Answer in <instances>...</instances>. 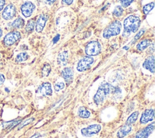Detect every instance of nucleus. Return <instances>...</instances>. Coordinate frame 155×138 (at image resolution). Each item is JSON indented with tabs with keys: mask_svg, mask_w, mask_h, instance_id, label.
Segmentation results:
<instances>
[{
	"mask_svg": "<svg viewBox=\"0 0 155 138\" xmlns=\"http://www.w3.org/2000/svg\"><path fill=\"white\" fill-rule=\"evenodd\" d=\"M145 30L144 29H141V30H140L139 31V32L135 35V36L134 37V39H133V41H132V43L133 44V43H134L136 41H137L143 34V33H145Z\"/></svg>",
	"mask_w": 155,
	"mask_h": 138,
	"instance_id": "bb28decb",
	"label": "nucleus"
},
{
	"mask_svg": "<svg viewBox=\"0 0 155 138\" xmlns=\"http://www.w3.org/2000/svg\"><path fill=\"white\" fill-rule=\"evenodd\" d=\"M51 71V67L50 64H45L41 70V74L42 77H47Z\"/></svg>",
	"mask_w": 155,
	"mask_h": 138,
	"instance_id": "5701e85b",
	"label": "nucleus"
},
{
	"mask_svg": "<svg viewBox=\"0 0 155 138\" xmlns=\"http://www.w3.org/2000/svg\"><path fill=\"white\" fill-rule=\"evenodd\" d=\"M56 0H47V2L50 4H51L53 3H54Z\"/></svg>",
	"mask_w": 155,
	"mask_h": 138,
	"instance_id": "f704fd0d",
	"label": "nucleus"
},
{
	"mask_svg": "<svg viewBox=\"0 0 155 138\" xmlns=\"http://www.w3.org/2000/svg\"><path fill=\"white\" fill-rule=\"evenodd\" d=\"M35 27V21L33 19H30L28 21L27 24L25 25V30L27 33H30L33 31Z\"/></svg>",
	"mask_w": 155,
	"mask_h": 138,
	"instance_id": "412c9836",
	"label": "nucleus"
},
{
	"mask_svg": "<svg viewBox=\"0 0 155 138\" xmlns=\"http://www.w3.org/2000/svg\"><path fill=\"white\" fill-rule=\"evenodd\" d=\"M49 16L46 14L41 15L35 22V29L38 33H41L43 30Z\"/></svg>",
	"mask_w": 155,
	"mask_h": 138,
	"instance_id": "9d476101",
	"label": "nucleus"
},
{
	"mask_svg": "<svg viewBox=\"0 0 155 138\" xmlns=\"http://www.w3.org/2000/svg\"><path fill=\"white\" fill-rule=\"evenodd\" d=\"M39 134H35V135H33V136H31V137H30V138H38V137H39Z\"/></svg>",
	"mask_w": 155,
	"mask_h": 138,
	"instance_id": "c9c22d12",
	"label": "nucleus"
},
{
	"mask_svg": "<svg viewBox=\"0 0 155 138\" xmlns=\"http://www.w3.org/2000/svg\"><path fill=\"white\" fill-rule=\"evenodd\" d=\"M0 57H1V54H0Z\"/></svg>",
	"mask_w": 155,
	"mask_h": 138,
	"instance_id": "4c0bfd02",
	"label": "nucleus"
},
{
	"mask_svg": "<svg viewBox=\"0 0 155 138\" xmlns=\"http://www.w3.org/2000/svg\"><path fill=\"white\" fill-rule=\"evenodd\" d=\"M5 3V0H0V12L3 9Z\"/></svg>",
	"mask_w": 155,
	"mask_h": 138,
	"instance_id": "2f4dec72",
	"label": "nucleus"
},
{
	"mask_svg": "<svg viewBox=\"0 0 155 138\" xmlns=\"http://www.w3.org/2000/svg\"><path fill=\"white\" fill-rule=\"evenodd\" d=\"M35 9V5L30 1H27L24 2L21 7V13L25 18L31 16Z\"/></svg>",
	"mask_w": 155,
	"mask_h": 138,
	"instance_id": "6e6552de",
	"label": "nucleus"
},
{
	"mask_svg": "<svg viewBox=\"0 0 155 138\" xmlns=\"http://www.w3.org/2000/svg\"><path fill=\"white\" fill-rule=\"evenodd\" d=\"M4 80H5V77L4 75L0 73V85H2L4 83Z\"/></svg>",
	"mask_w": 155,
	"mask_h": 138,
	"instance_id": "72a5a7b5",
	"label": "nucleus"
},
{
	"mask_svg": "<svg viewBox=\"0 0 155 138\" xmlns=\"http://www.w3.org/2000/svg\"><path fill=\"white\" fill-rule=\"evenodd\" d=\"M143 67L151 73L154 72V56H149L147 57L143 63Z\"/></svg>",
	"mask_w": 155,
	"mask_h": 138,
	"instance_id": "4468645a",
	"label": "nucleus"
},
{
	"mask_svg": "<svg viewBox=\"0 0 155 138\" xmlns=\"http://www.w3.org/2000/svg\"><path fill=\"white\" fill-rule=\"evenodd\" d=\"M151 41L150 39H144L141 41L137 44L136 48L139 51H143L145 50L150 45H151Z\"/></svg>",
	"mask_w": 155,
	"mask_h": 138,
	"instance_id": "a211bd4d",
	"label": "nucleus"
},
{
	"mask_svg": "<svg viewBox=\"0 0 155 138\" xmlns=\"http://www.w3.org/2000/svg\"><path fill=\"white\" fill-rule=\"evenodd\" d=\"M131 131V125L125 123L124 126H122L117 131V136L118 138H123L126 136L130 131Z\"/></svg>",
	"mask_w": 155,
	"mask_h": 138,
	"instance_id": "dca6fc26",
	"label": "nucleus"
},
{
	"mask_svg": "<svg viewBox=\"0 0 155 138\" xmlns=\"http://www.w3.org/2000/svg\"><path fill=\"white\" fill-rule=\"evenodd\" d=\"M33 120H34V119H33V118H30V119H27V120H25L24 123H22L20 125V126L19 127V129H21V128H22L23 126H25V125H28V123H31Z\"/></svg>",
	"mask_w": 155,
	"mask_h": 138,
	"instance_id": "c756f323",
	"label": "nucleus"
},
{
	"mask_svg": "<svg viewBox=\"0 0 155 138\" xmlns=\"http://www.w3.org/2000/svg\"><path fill=\"white\" fill-rule=\"evenodd\" d=\"M94 62V59L90 56H87L82 58L77 64V70L79 71H84L88 69Z\"/></svg>",
	"mask_w": 155,
	"mask_h": 138,
	"instance_id": "39448f33",
	"label": "nucleus"
},
{
	"mask_svg": "<svg viewBox=\"0 0 155 138\" xmlns=\"http://www.w3.org/2000/svg\"><path fill=\"white\" fill-rule=\"evenodd\" d=\"M134 0H119L122 7H127L129 6Z\"/></svg>",
	"mask_w": 155,
	"mask_h": 138,
	"instance_id": "c85d7f7f",
	"label": "nucleus"
},
{
	"mask_svg": "<svg viewBox=\"0 0 155 138\" xmlns=\"http://www.w3.org/2000/svg\"><path fill=\"white\" fill-rule=\"evenodd\" d=\"M21 38V33L18 31H13L7 33L4 38V43L5 45L10 46L15 43Z\"/></svg>",
	"mask_w": 155,
	"mask_h": 138,
	"instance_id": "0eeeda50",
	"label": "nucleus"
},
{
	"mask_svg": "<svg viewBox=\"0 0 155 138\" xmlns=\"http://www.w3.org/2000/svg\"><path fill=\"white\" fill-rule=\"evenodd\" d=\"M154 128V123L153 122L151 124L147 126L145 128L140 130L137 133L135 138H148L150 134L153 132Z\"/></svg>",
	"mask_w": 155,
	"mask_h": 138,
	"instance_id": "9b49d317",
	"label": "nucleus"
},
{
	"mask_svg": "<svg viewBox=\"0 0 155 138\" xmlns=\"http://www.w3.org/2000/svg\"><path fill=\"white\" fill-rule=\"evenodd\" d=\"M65 87V85H64V83L62 82H58L56 83L55 85H54V90L55 91H59L61 90H62Z\"/></svg>",
	"mask_w": 155,
	"mask_h": 138,
	"instance_id": "cd10ccee",
	"label": "nucleus"
},
{
	"mask_svg": "<svg viewBox=\"0 0 155 138\" xmlns=\"http://www.w3.org/2000/svg\"><path fill=\"white\" fill-rule=\"evenodd\" d=\"M59 38H60V35L58 34H56V35L54 37L53 39V44H56V43L59 41Z\"/></svg>",
	"mask_w": 155,
	"mask_h": 138,
	"instance_id": "7c9ffc66",
	"label": "nucleus"
},
{
	"mask_svg": "<svg viewBox=\"0 0 155 138\" xmlns=\"http://www.w3.org/2000/svg\"><path fill=\"white\" fill-rule=\"evenodd\" d=\"M78 115L82 118H88L90 116V113L85 108L81 107L78 110Z\"/></svg>",
	"mask_w": 155,
	"mask_h": 138,
	"instance_id": "aec40b11",
	"label": "nucleus"
},
{
	"mask_svg": "<svg viewBox=\"0 0 155 138\" xmlns=\"http://www.w3.org/2000/svg\"><path fill=\"white\" fill-rule=\"evenodd\" d=\"M73 0H62V2H64V4H67V5H71L73 2Z\"/></svg>",
	"mask_w": 155,
	"mask_h": 138,
	"instance_id": "473e14b6",
	"label": "nucleus"
},
{
	"mask_svg": "<svg viewBox=\"0 0 155 138\" xmlns=\"http://www.w3.org/2000/svg\"><path fill=\"white\" fill-rule=\"evenodd\" d=\"M2 33H3L2 30V29H1V27H0V38L2 37Z\"/></svg>",
	"mask_w": 155,
	"mask_h": 138,
	"instance_id": "e433bc0d",
	"label": "nucleus"
},
{
	"mask_svg": "<svg viewBox=\"0 0 155 138\" xmlns=\"http://www.w3.org/2000/svg\"><path fill=\"white\" fill-rule=\"evenodd\" d=\"M101 130V126L99 124H93L82 128L81 130V134L85 137H91L98 133Z\"/></svg>",
	"mask_w": 155,
	"mask_h": 138,
	"instance_id": "423d86ee",
	"label": "nucleus"
},
{
	"mask_svg": "<svg viewBox=\"0 0 155 138\" xmlns=\"http://www.w3.org/2000/svg\"><path fill=\"white\" fill-rule=\"evenodd\" d=\"M24 24H25L24 20L22 18L18 17L12 22V25L13 27L15 28H21L24 27Z\"/></svg>",
	"mask_w": 155,
	"mask_h": 138,
	"instance_id": "6ab92c4d",
	"label": "nucleus"
},
{
	"mask_svg": "<svg viewBox=\"0 0 155 138\" xmlns=\"http://www.w3.org/2000/svg\"><path fill=\"white\" fill-rule=\"evenodd\" d=\"M154 2H150V3H148L146 5H145L143 7V13L144 15H147L149 13V12L150 11L152 10V9L154 8Z\"/></svg>",
	"mask_w": 155,
	"mask_h": 138,
	"instance_id": "393cba45",
	"label": "nucleus"
},
{
	"mask_svg": "<svg viewBox=\"0 0 155 138\" xmlns=\"http://www.w3.org/2000/svg\"><path fill=\"white\" fill-rule=\"evenodd\" d=\"M68 53L67 51H64L61 52L57 58L58 64L61 66H65L68 62Z\"/></svg>",
	"mask_w": 155,
	"mask_h": 138,
	"instance_id": "f3484780",
	"label": "nucleus"
},
{
	"mask_svg": "<svg viewBox=\"0 0 155 138\" xmlns=\"http://www.w3.org/2000/svg\"><path fill=\"white\" fill-rule=\"evenodd\" d=\"M116 88L111 84L105 82L101 84L94 96V102L96 104H101L105 99L107 96L115 91Z\"/></svg>",
	"mask_w": 155,
	"mask_h": 138,
	"instance_id": "f03ea898",
	"label": "nucleus"
},
{
	"mask_svg": "<svg viewBox=\"0 0 155 138\" xmlns=\"http://www.w3.org/2000/svg\"><path fill=\"white\" fill-rule=\"evenodd\" d=\"M140 25V19L135 15L128 16L124 21V31L122 36L126 38L132 33H136Z\"/></svg>",
	"mask_w": 155,
	"mask_h": 138,
	"instance_id": "f257e3e1",
	"label": "nucleus"
},
{
	"mask_svg": "<svg viewBox=\"0 0 155 138\" xmlns=\"http://www.w3.org/2000/svg\"><path fill=\"white\" fill-rule=\"evenodd\" d=\"M139 115V112L138 111H134V113H133L127 119V121L125 122L126 123L130 124V125H132L133 123H134L136 122V120L137 119Z\"/></svg>",
	"mask_w": 155,
	"mask_h": 138,
	"instance_id": "4be33fe9",
	"label": "nucleus"
},
{
	"mask_svg": "<svg viewBox=\"0 0 155 138\" xmlns=\"http://www.w3.org/2000/svg\"><path fill=\"white\" fill-rule=\"evenodd\" d=\"M124 13V9L122 8V7L120 5H117L115 7L113 12V15H114L116 17H120Z\"/></svg>",
	"mask_w": 155,
	"mask_h": 138,
	"instance_id": "a878e982",
	"label": "nucleus"
},
{
	"mask_svg": "<svg viewBox=\"0 0 155 138\" xmlns=\"http://www.w3.org/2000/svg\"><path fill=\"white\" fill-rule=\"evenodd\" d=\"M154 111L153 109H147L142 113L140 119V122L142 124L148 123L154 119Z\"/></svg>",
	"mask_w": 155,
	"mask_h": 138,
	"instance_id": "f8f14e48",
	"label": "nucleus"
},
{
	"mask_svg": "<svg viewBox=\"0 0 155 138\" xmlns=\"http://www.w3.org/2000/svg\"><path fill=\"white\" fill-rule=\"evenodd\" d=\"M61 76L67 84L72 82L73 79V70L71 67H65L61 71Z\"/></svg>",
	"mask_w": 155,
	"mask_h": 138,
	"instance_id": "ddd939ff",
	"label": "nucleus"
},
{
	"mask_svg": "<svg viewBox=\"0 0 155 138\" xmlns=\"http://www.w3.org/2000/svg\"><path fill=\"white\" fill-rule=\"evenodd\" d=\"M16 13V7L14 5L10 4L7 5L5 8L4 9L2 13V17L5 20H10L12 19Z\"/></svg>",
	"mask_w": 155,
	"mask_h": 138,
	"instance_id": "1a4fd4ad",
	"label": "nucleus"
},
{
	"mask_svg": "<svg viewBox=\"0 0 155 138\" xmlns=\"http://www.w3.org/2000/svg\"><path fill=\"white\" fill-rule=\"evenodd\" d=\"M28 58V55L25 52H22L18 54L16 57V61L17 62H21L26 61Z\"/></svg>",
	"mask_w": 155,
	"mask_h": 138,
	"instance_id": "b1692460",
	"label": "nucleus"
},
{
	"mask_svg": "<svg viewBox=\"0 0 155 138\" xmlns=\"http://www.w3.org/2000/svg\"><path fill=\"white\" fill-rule=\"evenodd\" d=\"M101 44L96 41H93L88 42L85 48V53L90 56H96L101 51Z\"/></svg>",
	"mask_w": 155,
	"mask_h": 138,
	"instance_id": "20e7f679",
	"label": "nucleus"
},
{
	"mask_svg": "<svg viewBox=\"0 0 155 138\" xmlns=\"http://www.w3.org/2000/svg\"><path fill=\"white\" fill-rule=\"evenodd\" d=\"M122 25L120 21H114L110 23L104 30L103 37L106 39H108L111 36L118 35L121 30Z\"/></svg>",
	"mask_w": 155,
	"mask_h": 138,
	"instance_id": "7ed1b4c3",
	"label": "nucleus"
},
{
	"mask_svg": "<svg viewBox=\"0 0 155 138\" xmlns=\"http://www.w3.org/2000/svg\"><path fill=\"white\" fill-rule=\"evenodd\" d=\"M38 91L43 96H50L52 94L51 85L49 82H44L38 88Z\"/></svg>",
	"mask_w": 155,
	"mask_h": 138,
	"instance_id": "2eb2a0df",
	"label": "nucleus"
}]
</instances>
